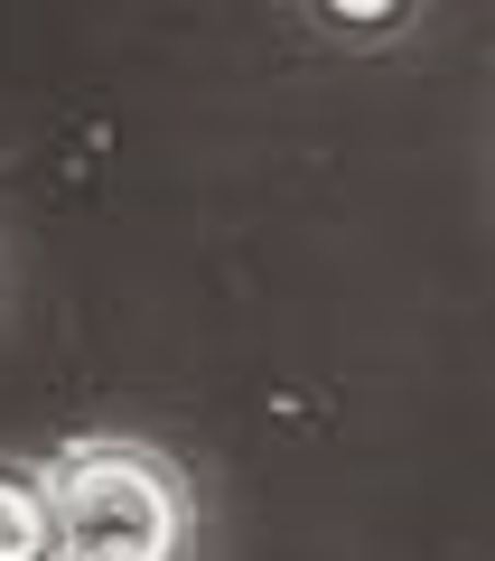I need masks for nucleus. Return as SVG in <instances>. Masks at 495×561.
Segmentation results:
<instances>
[{
    "instance_id": "obj_1",
    "label": "nucleus",
    "mask_w": 495,
    "mask_h": 561,
    "mask_svg": "<svg viewBox=\"0 0 495 561\" xmlns=\"http://www.w3.org/2000/svg\"><path fill=\"white\" fill-rule=\"evenodd\" d=\"M66 561H197V486L150 440H66L57 459Z\"/></svg>"
},
{
    "instance_id": "obj_3",
    "label": "nucleus",
    "mask_w": 495,
    "mask_h": 561,
    "mask_svg": "<svg viewBox=\"0 0 495 561\" xmlns=\"http://www.w3.org/2000/svg\"><path fill=\"white\" fill-rule=\"evenodd\" d=\"M299 10H309L318 38H337V47H383L421 20V0H299Z\"/></svg>"
},
{
    "instance_id": "obj_2",
    "label": "nucleus",
    "mask_w": 495,
    "mask_h": 561,
    "mask_svg": "<svg viewBox=\"0 0 495 561\" xmlns=\"http://www.w3.org/2000/svg\"><path fill=\"white\" fill-rule=\"evenodd\" d=\"M0 561H66L57 534V468L0 449Z\"/></svg>"
}]
</instances>
